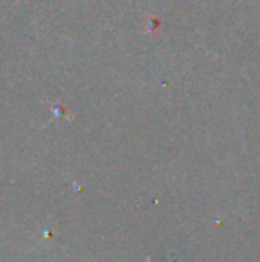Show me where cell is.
<instances>
[{
	"instance_id": "1",
	"label": "cell",
	"mask_w": 260,
	"mask_h": 262,
	"mask_svg": "<svg viewBox=\"0 0 260 262\" xmlns=\"http://www.w3.org/2000/svg\"><path fill=\"white\" fill-rule=\"evenodd\" d=\"M148 29L150 31H153V29H159V20H150V24H148Z\"/></svg>"
}]
</instances>
